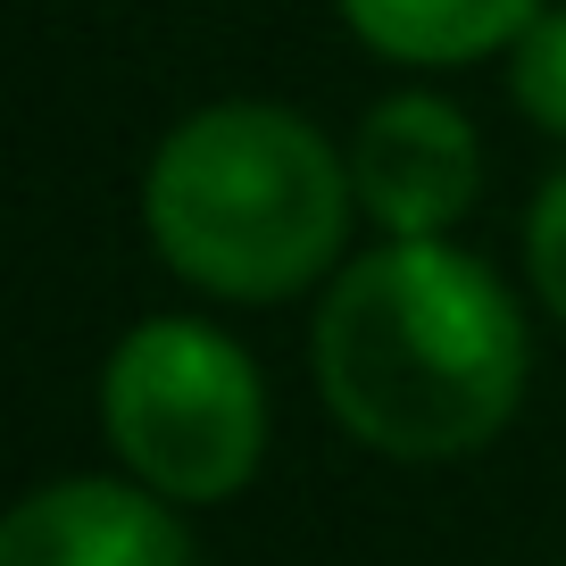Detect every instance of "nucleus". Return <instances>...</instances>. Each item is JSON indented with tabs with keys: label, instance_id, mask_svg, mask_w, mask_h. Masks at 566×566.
<instances>
[{
	"label": "nucleus",
	"instance_id": "7ed1b4c3",
	"mask_svg": "<svg viewBox=\"0 0 566 566\" xmlns=\"http://www.w3.org/2000/svg\"><path fill=\"white\" fill-rule=\"evenodd\" d=\"M101 417L134 483L167 500H226L266 450V391L250 358L209 325H134L108 358Z\"/></svg>",
	"mask_w": 566,
	"mask_h": 566
},
{
	"label": "nucleus",
	"instance_id": "20e7f679",
	"mask_svg": "<svg viewBox=\"0 0 566 566\" xmlns=\"http://www.w3.org/2000/svg\"><path fill=\"white\" fill-rule=\"evenodd\" d=\"M350 184L367 200V217L400 242H433L467 217L475 200V134L450 101H384L367 125H358L350 150Z\"/></svg>",
	"mask_w": 566,
	"mask_h": 566
},
{
	"label": "nucleus",
	"instance_id": "423d86ee",
	"mask_svg": "<svg viewBox=\"0 0 566 566\" xmlns=\"http://www.w3.org/2000/svg\"><path fill=\"white\" fill-rule=\"evenodd\" d=\"M342 18L384 59L450 67V59H483L516 42L533 25V0H342Z\"/></svg>",
	"mask_w": 566,
	"mask_h": 566
},
{
	"label": "nucleus",
	"instance_id": "6e6552de",
	"mask_svg": "<svg viewBox=\"0 0 566 566\" xmlns=\"http://www.w3.org/2000/svg\"><path fill=\"white\" fill-rule=\"evenodd\" d=\"M525 259H533V283H542V301L558 308L566 325V176L533 200V226H525Z\"/></svg>",
	"mask_w": 566,
	"mask_h": 566
},
{
	"label": "nucleus",
	"instance_id": "39448f33",
	"mask_svg": "<svg viewBox=\"0 0 566 566\" xmlns=\"http://www.w3.org/2000/svg\"><path fill=\"white\" fill-rule=\"evenodd\" d=\"M150 483H42L9 525H0V566H192L184 525L159 509Z\"/></svg>",
	"mask_w": 566,
	"mask_h": 566
},
{
	"label": "nucleus",
	"instance_id": "f257e3e1",
	"mask_svg": "<svg viewBox=\"0 0 566 566\" xmlns=\"http://www.w3.org/2000/svg\"><path fill=\"white\" fill-rule=\"evenodd\" d=\"M317 384L367 450L459 459L492 442L525 391V325L442 233H391V250H367L317 308Z\"/></svg>",
	"mask_w": 566,
	"mask_h": 566
},
{
	"label": "nucleus",
	"instance_id": "0eeeda50",
	"mask_svg": "<svg viewBox=\"0 0 566 566\" xmlns=\"http://www.w3.org/2000/svg\"><path fill=\"white\" fill-rule=\"evenodd\" d=\"M516 101H525L533 125H549V134H566V18H533L525 34H516V67H509Z\"/></svg>",
	"mask_w": 566,
	"mask_h": 566
},
{
	"label": "nucleus",
	"instance_id": "f03ea898",
	"mask_svg": "<svg viewBox=\"0 0 566 566\" xmlns=\"http://www.w3.org/2000/svg\"><path fill=\"white\" fill-rule=\"evenodd\" d=\"M350 167L292 108L226 101L167 134L150 159V242L184 283L266 301L325 275L350 226Z\"/></svg>",
	"mask_w": 566,
	"mask_h": 566
}]
</instances>
